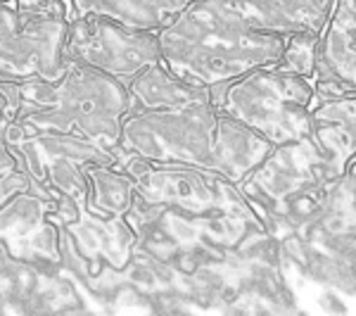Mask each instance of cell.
Returning a JSON list of instances; mask_svg holds the SVG:
<instances>
[{
  "instance_id": "obj_1",
  "label": "cell",
  "mask_w": 356,
  "mask_h": 316,
  "mask_svg": "<svg viewBox=\"0 0 356 316\" xmlns=\"http://www.w3.org/2000/svg\"><path fill=\"white\" fill-rule=\"evenodd\" d=\"M271 150V143L223 114L209 93L188 105L126 112L117 164L140 159L147 164L193 166L238 186Z\"/></svg>"
},
{
  "instance_id": "obj_2",
  "label": "cell",
  "mask_w": 356,
  "mask_h": 316,
  "mask_svg": "<svg viewBox=\"0 0 356 316\" xmlns=\"http://www.w3.org/2000/svg\"><path fill=\"white\" fill-rule=\"evenodd\" d=\"M126 112L124 86L76 62L53 81H0V138L65 136L117 155Z\"/></svg>"
},
{
  "instance_id": "obj_3",
  "label": "cell",
  "mask_w": 356,
  "mask_h": 316,
  "mask_svg": "<svg viewBox=\"0 0 356 316\" xmlns=\"http://www.w3.org/2000/svg\"><path fill=\"white\" fill-rule=\"evenodd\" d=\"M285 41L252 26L233 0H195L157 31L159 62L197 88H216L254 69L275 67Z\"/></svg>"
},
{
  "instance_id": "obj_4",
  "label": "cell",
  "mask_w": 356,
  "mask_h": 316,
  "mask_svg": "<svg viewBox=\"0 0 356 316\" xmlns=\"http://www.w3.org/2000/svg\"><path fill=\"white\" fill-rule=\"evenodd\" d=\"M223 114L247 126L271 145L302 141L312 134L314 81L278 67H261L231 84L209 88Z\"/></svg>"
},
{
  "instance_id": "obj_5",
  "label": "cell",
  "mask_w": 356,
  "mask_h": 316,
  "mask_svg": "<svg viewBox=\"0 0 356 316\" xmlns=\"http://www.w3.org/2000/svg\"><path fill=\"white\" fill-rule=\"evenodd\" d=\"M67 0H0V81H53L67 67Z\"/></svg>"
},
{
  "instance_id": "obj_6",
  "label": "cell",
  "mask_w": 356,
  "mask_h": 316,
  "mask_svg": "<svg viewBox=\"0 0 356 316\" xmlns=\"http://www.w3.org/2000/svg\"><path fill=\"white\" fill-rule=\"evenodd\" d=\"M65 57L114 79L126 88L143 69L159 62L154 31H138L107 17H72L67 26Z\"/></svg>"
},
{
  "instance_id": "obj_7",
  "label": "cell",
  "mask_w": 356,
  "mask_h": 316,
  "mask_svg": "<svg viewBox=\"0 0 356 316\" xmlns=\"http://www.w3.org/2000/svg\"><path fill=\"white\" fill-rule=\"evenodd\" d=\"M316 95H356V0H335L316 43Z\"/></svg>"
},
{
  "instance_id": "obj_8",
  "label": "cell",
  "mask_w": 356,
  "mask_h": 316,
  "mask_svg": "<svg viewBox=\"0 0 356 316\" xmlns=\"http://www.w3.org/2000/svg\"><path fill=\"white\" fill-rule=\"evenodd\" d=\"M309 138L332 176H342L356 155V95H316Z\"/></svg>"
},
{
  "instance_id": "obj_9",
  "label": "cell",
  "mask_w": 356,
  "mask_h": 316,
  "mask_svg": "<svg viewBox=\"0 0 356 316\" xmlns=\"http://www.w3.org/2000/svg\"><path fill=\"white\" fill-rule=\"evenodd\" d=\"M254 29L278 36L321 33L335 0H233Z\"/></svg>"
},
{
  "instance_id": "obj_10",
  "label": "cell",
  "mask_w": 356,
  "mask_h": 316,
  "mask_svg": "<svg viewBox=\"0 0 356 316\" xmlns=\"http://www.w3.org/2000/svg\"><path fill=\"white\" fill-rule=\"evenodd\" d=\"M191 3L195 0H67L72 17H107L117 24L154 33Z\"/></svg>"
},
{
  "instance_id": "obj_11",
  "label": "cell",
  "mask_w": 356,
  "mask_h": 316,
  "mask_svg": "<svg viewBox=\"0 0 356 316\" xmlns=\"http://www.w3.org/2000/svg\"><path fill=\"white\" fill-rule=\"evenodd\" d=\"M316 43H318V33H292L285 41V53L275 67L290 74H300V77H307L314 81Z\"/></svg>"
},
{
  "instance_id": "obj_12",
  "label": "cell",
  "mask_w": 356,
  "mask_h": 316,
  "mask_svg": "<svg viewBox=\"0 0 356 316\" xmlns=\"http://www.w3.org/2000/svg\"><path fill=\"white\" fill-rule=\"evenodd\" d=\"M347 171H356V155H354V159H352V162H349Z\"/></svg>"
},
{
  "instance_id": "obj_13",
  "label": "cell",
  "mask_w": 356,
  "mask_h": 316,
  "mask_svg": "<svg viewBox=\"0 0 356 316\" xmlns=\"http://www.w3.org/2000/svg\"><path fill=\"white\" fill-rule=\"evenodd\" d=\"M0 124H3V119H0Z\"/></svg>"
}]
</instances>
